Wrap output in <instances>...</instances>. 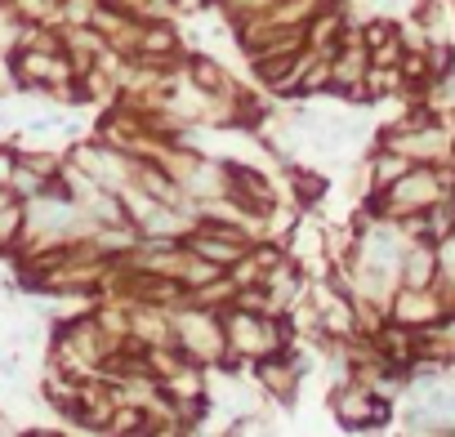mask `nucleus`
<instances>
[{
	"label": "nucleus",
	"mask_w": 455,
	"mask_h": 437,
	"mask_svg": "<svg viewBox=\"0 0 455 437\" xmlns=\"http://www.w3.org/2000/svg\"><path fill=\"white\" fill-rule=\"evenodd\" d=\"M192 85L201 90V94H228V76H223V68H214V63H205V59H196L192 63Z\"/></svg>",
	"instance_id": "39448f33"
},
{
	"label": "nucleus",
	"mask_w": 455,
	"mask_h": 437,
	"mask_svg": "<svg viewBox=\"0 0 455 437\" xmlns=\"http://www.w3.org/2000/svg\"><path fill=\"white\" fill-rule=\"evenodd\" d=\"M295 183H299V196H304V201H322V192H326V179H322V174H304V170H299Z\"/></svg>",
	"instance_id": "6e6552de"
},
{
	"label": "nucleus",
	"mask_w": 455,
	"mask_h": 437,
	"mask_svg": "<svg viewBox=\"0 0 455 437\" xmlns=\"http://www.w3.org/2000/svg\"><path fill=\"white\" fill-rule=\"evenodd\" d=\"M259 379L273 388V393H282V397H291L295 393V379H299V366H291V362H277V357H268L264 366H259Z\"/></svg>",
	"instance_id": "7ed1b4c3"
},
{
	"label": "nucleus",
	"mask_w": 455,
	"mask_h": 437,
	"mask_svg": "<svg viewBox=\"0 0 455 437\" xmlns=\"http://www.w3.org/2000/svg\"><path fill=\"white\" fill-rule=\"evenodd\" d=\"M433 273H437L433 246H411V250H406V282H411V286H428Z\"/></svg>",
	"instance_id": "f03ea898"
},
{
	"label": "nucleus",
	"mask_w": 455,
	"mask_h": 437,
	"mask_svg": "<svg viewBox=\"0 0 455 437\" xmlns=\"http://www.w3.org/2000/svg\"><path fill=\"white\" fill-rule=\"evenodd\" d=\"M112 428H143V415H139V410H121V415L112 419Z\"/></svg>",
	"instance_id": "9d476101"
},
{
	"label": "nucleus",
	"mask_w": 455,
	"mask_h": 437,
	"mask_svg": "<svg viewBox=\"0 0 455 437\" xmlns=\"http://www.w3.org/2000/svg\"><path fill=\"white\" fill-rule=\"evenodd\" d=\"M188 250H192V255H201V259H210V264H219V268H233V264L242 259L246 242H242L237 233L205 228V233H192V237H188Z\"/></svg>",
	"instance_id": "f257e3e1"
},
{
	"label": "nucleus",
	"mask_w": 455,
	"mask_h": 437,
	"mask_svg": "<svg viewBox=\"0 0 455 437\" xmlns=\"http://www.w3.org/2000/svg\"><path fill=\"white\" fill-rule=\"evenodd\" d=\"M14 170H19L14 152H5V147H0V183H10V179H14Z\"/></svg>",
	"instance_id": "1a4fd4ad"
},
{
	"label": "nucleus",
	"mask_w": 455,
	"mask_h": 437,
	"mask_svg": "<svg viewBox=\"0 0 455 437\" xmlns=\"http://www.w3.org/2000/svg\"><path fill=\"white\" fill-rule=\"evenodd\" d=\"M393 313H397V322H433L437 317V299L433 295H402Z\"/></svg>",
	"instance_id": "20e7f679"
},
{
	"label": "nucleus",
	"mask_w": 455,
	"mask_h": 437,
	"mask_svg": "<svg viewBox=\"0 0 455 437\" xmlns=\"http://www.w3.org/2000/svg\"><path fill=\"white\" fill-rule=\"evenodd\" d=\"M402 174H406V161H402V156H397V152L388 147V156H379V161H375V179H379V183L388 187V183H397Z\"/></svg>",
	"instance_id": "0eeeda50"
},
{
	"label": "nucleus",
	"mask_w": 455,
	"mask_h": 437,
	"mask_svg": "<svg viewBox=\"0 0 455 437\" xmlns=\"http://www.w3.org/2000/svg\"><path fill=\"white\" fill-rule=\"evenodd\" d=\"M322 326H326L331 335H353L357 322H353V308H348V304H331V308L322 313Z\"/></svg>",
	"instance_id": "423d86ee"
}]
</instances>
